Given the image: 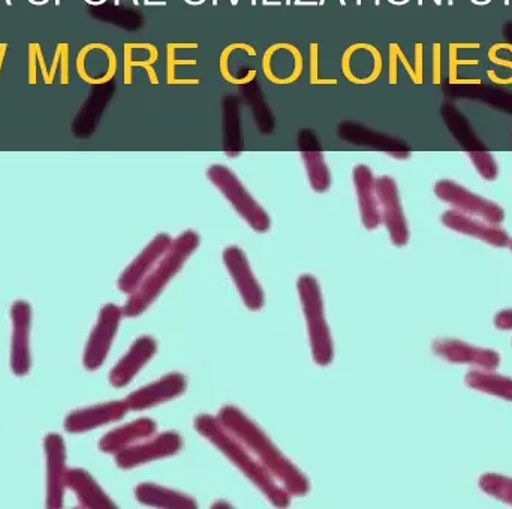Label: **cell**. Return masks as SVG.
Returning a JSON list of instances; mask_svg holds the SVG:
<instances>
[{
  "label": "cell",
  "instance_id": "cell-1",
  "mask_svg": "<svg viewBox=\"0 0 512 509\" xmlns=\"http://www.w3.org/2000/svg\"><path fill=\"white\" fill-rule=\"evenodd\" d=\"M219 423L242 442L256 462L286 490L291 496H304L309 493L310 484L306 475L271 442L261 427L243 414L237 406L227 405L219 411Z\"/></svg>",
  "mask_w": 512,
  "mask_h": 509
},
{
  "label": "cell",
  "instance_id": "cell-2",
  "mask_svg": "<svg viewBox=\"0 0 512 509\" xmlns=\"http://www.w3.org/2000/svg\"><path fill=\"white\" fill-rule=\"evenodd\" d=\"M195 430L215 445L240 472L246 475L252 483L261 490L262 495L277 508H286L291 502V495L256 462L248 448L237 441L213 415H198L194 421Z\"/></svg>",
  "mask_w": 512,
  "mask_h": 509
},
{
  "label": "cell",
  "instance_id": "cell-3",
  "mask_svg": "<svg viewBox=\"0 0 512 509\" xmlns=\"http://www.w3.org/2000/svg\"><path fill=\"white\" fill-rule=\"evenodd\" d=\"M200 246V236L194 230L183 231L171 243L167 254L159 259L158 264L147 274L140 286L132 292L128 303L123 307V315L138 316L156 300L165 286L182 270L192 254Z\"/></svg>",
  "mask_w": 512,
  "mask_h": 509
},
{
  "label": "cell",
  "instance_id": "cell-4",
  "mask_svg": "<svg viewBox=\"0 0 512 509\" xmlns=\"http://www.w3.org/2000/svg\"><path fill=\"white\" fill-rule=\"evenodd\" d=\"M297 288L301 309L306 316L313 361L319 366H328L333 361L334 348L330 327L325 318L321 285L312 274H301L297 280Z\"/></svg>",
  "mask_w": 512,
  "mask_h": 509
},
{
  "label": "cell",
  "instance_id": "cell-5",
  "mask_svg": "<svg viewBox=\"0 0 512 509\" xmlns=\"http://www.w3.org/2000/svg\"><path fill=\"white\" fill-rule=\"evenodd\" d=\"M206 174L210 182L230 201L231 206L248 222L252 230L256 233H267L270 230V216L252 197L251 192L245 188L234 171H231L227 165L213 164L207 168Z\"/></svg>",
  "mask_w": 512,
  "mask_h": 509
},
{
  "label": "cell",
  "instance_id": "cell-6",
  "mask_svg": "<svg viewBox=\"0 0 512 509\" xmlns=\"http://www.w3.org/2000/svg\"><path fill=\"white\" fill-rule=\"evenodd\" d=\"M435 194L439 200L450 204L454 210H459L465 215L480 218L481 221L492 225H501L504 222L505 212L501 206L463 188L459 183L439 180L435 185Z\"/></svg>",
  "mask_w": 512,
  "mask_h": 509
},
{
  "label": "cell",
  "instance_id": "cell-7",
  "mask_svg": "<svg viewBox=\"0 0 512 509\" xmlns=\"http://www.w3.org/2000/svg\"><path fill=\"white\" fill-rule=\"evenodd\" d=\"M376 195H378L382 224L390 234L391 243L397 248H403L409 242V228L405 213H403L396 180L390 176L378 177L376 179Z\"/></svg>",
  "mask_w": 512,
  "mask_h": 509
},
{
  "label": "cell",
  "instance_id": "cell-8",
  "mask_svg": "<svg viewBox=\"0 0 512 509\" xmlns=\"http://www.w3.org/2000/svg\"><path fill=\"white\" fill-rule=\"evenodd\" d=\"M182 447L183 439L179 433L165 432L119 451L116 462L122 469L137 468V466L146 465L155 460L174 456L182 450Z\"/></svg>",
  "mask_w": 512,
  "mask_h": 509
},
{
  "label": "cell",
  "instance_id": "cell-9",
  "mask_svg": "<svg viewBox=\"0 0 512 509\" xmlns=\"http://www.w3.org/2000/svg\"><path fill=\"white\" fill-rule=\"evenodd\" d=\"M224 262L228 273L233 277L243 303L251 310H261L264 307L265 295L261 285L256 280L248 256L239 246H228L224 251Z\"/></svg>",
  "mask_w": 512,
  "mask_h": 509
},
{
  "label": "cell",
  "instance_id": "cell-10",
  "mask_svg": "<svg viewBox=\"0 0 512 509\" xmlns=\"http://www.w3.org/2000/svg\"><path fill=\"white\" fill-rule=\"evenodd\" d=\"M432 349L438 357L448 363L468 364L490 372L501 366V355L498 352L469 345L462 340L438 339L433 342Z\"/></svg>",
  "mask_w": 512,
  "mask_h": 509
},
{
  "label": "cell",
  "instance_id": "cell-11",
  "mask_svg": "<svg viewBox=\"0 0 512 509\" xmlns=\"http://www.w3.org/2000/svg\"><path fill=\"white\" fill-rule=\"evenodd\" d=\"M304 60L298 48L289 44H276L265 51L262 71L271 83L288 86L300 78Z\"/></svg>",
  "mask_w": 512,
  "mask_h": 509
},
{
  "label": "cell",
  "instance_id": "cell-12",
  "mask_svg": "<svg viewBox=\"0 0 512 509\" xmlns=\"http://www.w3.org/2000/svg\"><path fill=\"white\" fill-rule=\"evenodd\" d=\"M342 71L346 80L358 86L373 83L382 72L381 53L370 44L351 45L343 54Z\"/></svg>",
  "mask_w": 512,
  "mask_h": 509
},
{
  "label": "cell",
  "instance_id": "cell-13",
  "mask_svg": "<svg viewBox=\"0 0 512 509\" xmlns=\"http://www.w3.org/2000/svg\"><path fill=\"white\" fill-rule=\"evenodd\" d=\"M173 239L168 234L161 233L155 236V239L143 249L140 255L129 264V267L123 271L119 279L120 291L131 295L138 286L146 279L147 274L153 270L159 259L167 254Z\"/></svg>",
  "mask_w": 512,
  "mask_h": 509
},
{
  "label": "cell",
  "instance_id": "cell-14",
  "mask_svg": "<svg viewBox=\"0 0 512 509\" xmlns=\"http://www.w3.org/2000/svg\"><path fill=\"white\" fill-rule=\"evenodd\" d=\"M186 387H188V379L182 373H168L164 378L134 391L126 399V403L132 411H144V409L153 408V406L161 405V403L182 396Z\"/></svg>",
  "mask_w": 512,
  "mask_h": 509
},
{
  "label": "cell",
  "instance_id": "cell-15",
  "mask_svg": "<svg viewBox=\"0 0 512 509\" xmlns=\"http://www.w3.org/2000/svg\"><path fill=\"white\" fill-rule=\"evenodd\" d=\"M442 224L456 233L465 234V236L474 237L487 245L495 248H505L510 246V236L507 231L499 228V225H492L489 222L481 221L474 216L465 215L459 210H448L442 215Z\"/></svg>",
  "mask_w": 512,
  "mask_h": 509
},
{
  "label": "cell",
  "instance_id": "cell-16",
  "mask_svg": "<svg viewBox=\"0 0 512 509\" xmlns=\"http://www.w3.org/2000/svg\"><path fill=\"white\" fill-rule=\"evenodd\" d=\"M298 147L309 177L310 188L318 194H324L330 189L331 174L319 146L318 134L312 129H301L298 134Z\"/></svg>",
  "mask_w": 512,
  "mask_h": 509
},
{
  "label": "cell",
  "instance_id": "cell-17",
  "mask_svg": "<svg viewBox=\"0 0 512 509\" xmlns=\"http://www.w3.org/2000/svg\"><path fill=\"white\" fill-rule=\"evenodd\" d=\"M337 135L340 140L354 146H364L367 149L379 150L387 153L394 159H408L411 156L409 150L400 147L399 141L391 140L388 135L379 134L372 131L367 126L360 125L357 122H340L337 125Z\"/></svg>",
  "mask_w": 512,
  "mask_h": 509
},
{
  "label": "cell",
  "instance_id": "cell-18",
  "mask_svg": "<svg viewBox=\"0 0 512 509\" xmlns=\"http://www.w3.org/2000/svg\"><path fill=\"white\" fill-rule=\"evenodd\" d=\"M352 179H354L355 191H357L361 224L364 225L366 230H376L382 224V218L373 171L367 165H355L354 171H352Z\"/></svg>",
  "mask_w": 512,
  "mask_h": 509
},
{
  "label": "cell",
  "instance_id": "cell-19",
  "mask_svg": "<svg viewBox=\"0 0 512 509\" xmlns=\"http://www.w3.org/2000/svg\"><path fill=\"white\" fill-rule=\"evenodd\" d=\"M122 315L123 310L114 306V304H107L102 309L98 325H96L95 331H93L89 348H87L86 364L89 369H96V367L101 366L102 361L107 357L108 349H110L114 334H116L117 328H119Z\"/></svg>",
  "mask_w": 512,
  "mask_h": 509
},
{
  "label": "cell",
  "instance_id": "cell-20",
  "mask_svg": "<svg viewBox=\"0 0 512 509\" xmlns=\"http://www.w3.org/2000/svg\"><path fill=\"white\" fill-rule=\"evenodd\" d=\"M158 351V343L152 336H143L135 340L128 354L111 370L110 381L114 387H125L141 369L152 360Z\"/></svg>",
  "mask_w": 512,
  "mask_h": 509
},
{
  "label": "cell",
  "instance_id": "cell-21",
  "mask_svg": "<svg viewBox=\"0 0 512 509\" xmlns=\"http://www.w3.org/2000/svg\"><path fill=\"white\" fill-rule=\"evenodd\" d=\"M156 430H158V426L155 421L150 418H141V420L126 424V426L108 433L101 441L102 451L117 454L125 448L152 438L155 436Z\"/></svg>",
  "mask_w": 512,
  "mask_h": 509
},
{
  "label": "cell",
  "instance_id": "cell-22",
  "mask_svg": "<svg viewBox=\"0 0 512 509\" xmlns=\"http://www.w3.org/2000/svg\"><path fill=\"white\" fill-rule=\"evenodd\" d=\"M135 496L138 501L147 507L167 509H195L198 508L197 501L185 493L158 486V484L144 483L135 489Z\"/></svg>",
  "mask_w": 512,
  "mask_h": 509
},
{
  "label": "cell",
  "instance_id": "cell-23",
  "mask_svg": "<svg viewBox=\"0 0 512 509\" xmlns=\"http://www.w3.org/2000/svg\"><path fill=\"white\" fill-rule=\"evenodd\" d=\"M129 406L125 402H111L107 405L96 406L87 411L77 412L74 417L69 418L68 427L74 430H89L111 421L120 420L125 417Z\"/></svg>",
  "mask_w": 512,
  "mask_h": 509
},
{
  "label": "cell",
  "instance_id": "cell-24",
  "mask_svg": "<svg viewBox=\"0 0 512 509\" xmlns=\"http://www.w3.org/2000/svg\"><path fill=\"white\" fill-rule=\"evenodd\" d=\"M242 126H240L239 99L227 96L224 101V150L230 158L242 153Z\"/></svg>",
  "mask_w": 512,
  "mask_h": 509
},
{
  "label": "cell",
  "instance_id": "cell-25",
  "mask_svg": "<svg viewBox=\"0 0 512 509\" xmlns=\"http://www.w3.org/2000/svg\"><path fill=\"white\" fill-rule=\"evenodd\" d=\"M465 384L472 390L492 394V396L512 402V379L507 376L496 375L490 370H486V372L478 369L471 370L465 376Z\"/></svg>",
  "mask_w": 512,
  "mask_h": 509
},
{
  "label": "cell",
  "instance_id": "cell-26",
  "mask_svg": "<svg viewBox=\"0 0 512 509\" xmlns=\"http://www.w3.org/2000/svg\"><path fill=\"white\" fill-rule=\"evenodd\" d=\"M240 87H242L243 95L248 99V104L251 105L255 125H258L259 131L262 134H270L273 131L274 120L273 116H271L270 107L265 102L258 84L255 86L254 81H251V83L243 84Z\"/></svg>",
  "mask_w": 512,
  "mask_h": 509
},
{
  "label": "cell",
  "instance_id": "cell-27",
  "mask_svg": "<svg viewBox=\"0 0 512 509\" xmlns=\"http://www.w3.org/2000/svg\"><path fill=\"white\" fill-rule=\"evenodd\" d=\"M75 489L80 493L81 501L92 508H113V502L93 483L92 478L84 472H77L74 478Z\"/></svg>",
  "mask_w": 512,
  "mask_h": 509
},
{
  "label": "cell",
  "instance_id": "cell-28",
  "mask_svg": "<svg viewBox=\"0 0 512 509\" xmlns=\"http://www.w3.org/2000/svg\"><path fill=\"white\" fill-rule=\"evenodd\" d=\"M480 487L486 495L512 505V478L498 474H484L480 478Z\"/></svg>",
  "mask_w": 512,
  "mask_h": 509
},
{
  "label": "cell",
  "instance_id": "cell-29",
  "mask_svg": "<svg viewBox=\"0 0 512 509\" xmlns=\"http://www.w3.org/2000/svg\"><path fill=\"white\" fill-rule=\"evenodd\" d=\"M472 164L477 168L478 173L483 179L495 180L499 174L498 164L495 158L487 152H471L469 153Z\"/></svg>",
  "mask_w": 512,
  "mask_h": 509
},
{
  "label": "cell",
  "instance_id": "cell-30",
  "mask_svg": "<svg viewBox=\"0 0 512 509\" xmlns=\"http://www.w3.org/2000/svg\"><path fill=\"white\" fill-rule=\"evenodd\" d=\"M310 83L327 84L318 74V45H310Z\"/></svg>",
  "mask_w": 512,
  "mask_h": 509
},
{
  "label": "cell",
  "instance_id": "cell-31",
  "mask_svg": "<svg viewBox=\"0 0 512 509\" xmlns=\"http://www.w3.org/2000/svg\"><path fill=\"white\" fill-rule=\"evenodd\" d=\"M495 325L499 330H512V309L501 310L495 316Z\"/></svg>",
  "mask_w": 512,
  "mask_h": 509
},
{
  "label": "cell",
  "instance_id": "cell-32",
  "mask_svg": "<svg viewBox=\"0 0 512 509\" xmlns=\"http://www.w3.org/2000/svg\"><path fill=\"white\" fill-rule=\"evenodd\" d=\"M510 249H511V251H512V240H511V242H510Z\"/></svg>",
  "mask_w": 512,
  "mask_h": 509
}]
</instances>
